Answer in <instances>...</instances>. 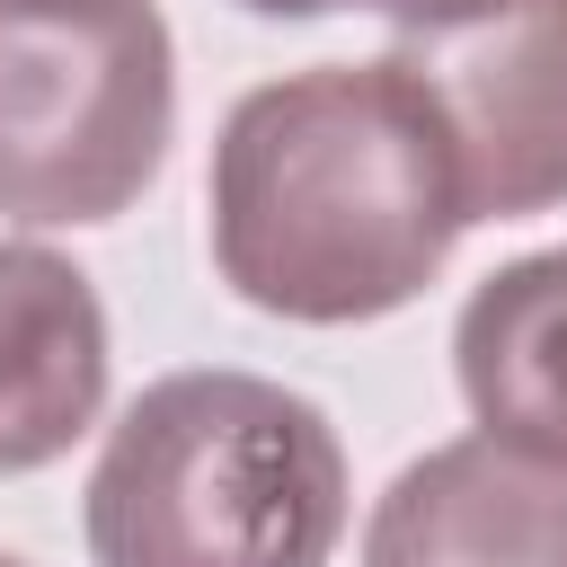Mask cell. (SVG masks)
<instances>
[{
    "mask_svg": "<svg viewBox=\"0 0 567 567\" xmlns=\"http://www.w3.org/2000/svg\"><path fill=\"white\" fill-rule=\"evenodd\" d=\"M204 204L213 275L292 328L408 310L470 230L452 151L390 53L257 80L213 133Z\"/></svg>",
    "mask_w": 567,
    "mask_h": 567,
    "instance_id": "cell-1",
    "label": "cell"
},
{
    "mask_svg": "<svg viewBox=\"0 0 567 567\" xmlns=\"http://www.w3.org/2000/svg\"><path fill=\"white\" fill-rule=\"evenodd\" d=\"M354 470L319 399L195 363L159 372L80 487L89 567H328Z\"/></svg>",
    "mask_w": 567,
    "mask_h": 567,
    "instance_id": "cell-2",
    "label": "cell"
},
{
    "mask_svg": "<svg viewBox=\"0 0 567 567\" xmlns=\"http://www.w3.org/2000/svg\"><path fill=\"white\" fill-rule=\"evenodd\" d=\"M177 133V44L142 0L124 18L0 9V221L80 230L142 204Z\"/></svg>",
    "mask_w": 567,
    "mask_h": 567,
    "instance_id": "cell-3",
    "label": "cell"
},
{
    "mask_svg": "<svg viewBox=\"0 0 567 567\" xmlns=\"http://www.w3.org/2000/svg\"><path fill=\"white\" fill-rule=\"evenodd\" d=\"M416 80L461 221H532L567 204V0H461L390 35Z\"/></svg>",
    "mask_w": 567,
    "mask_h": 567,
    "instance_id": "cell-4",
    "label": "cell"
},
{
    "mask_svg": "<svg viewBox=\"0 0 567 567\" xmlns=\"http://www.w3.org/2000/svg\"><path fill=\"white\" fill-rule=\"evenodd\" d=\"M363 567H567V461L496 434L416 452L363 514Z\"/></svg>",
    "mask_w": 567,
    "mask_h": 567,
    "instance_id": "cell-5",
    "label": "cell"
},
{
    "mask_svg": "<svg viewBox=\"0 0 567 567\" xmlns=\"http://www.w3.org/2000/svg\"><path fill=\"white\" fill-rule=\"evenodd\" d=\"M106 372L97 284L44 239H0V478L53 470L106 416Z\"/></svg>",
    "mask_w": 567,
    "mask_h": 567,
    "instance_id": "cell-6",
    "label": "cell"
},
{
    "mask_svg": "<svg viewBox=\"0 0 567 567\" xmlns=\"http://www.w3.org/2000/svg\"><path fill=\"white\" fill-rule=\"evenodd\" d=\"M452 381L478 434L567 461V248H532L470 284L452 319Z\"/></svg>",
    "mask_w": 567,
    "mask_h": 567,
    "instance_id": "cell-7",
    "label": "cell"
},
{
    "mask_svg": "<svg viewBox=\"0 0 567 567\" xmlns=\"http://www.w3.org/2000/svg\"><path fill=\"white\" fill-rule=\"evenodd\" d=\"M230 9H248V18H337V9H372V18H390V27H425V18H443V9H461V0H230Z\"/></svg>",
    "mask_w": 567,
    "mask_h": 567,
    "instance_id": "cell-8",
    "label": "cell"
},
{
    "mask_svg": "<svg viewBox=\"0 0 567 567\" xmlns=\"http://www.w3.org/2000/svg\"><path fill=\"white\" fill-rule=\"evenodd\" d=\"M0 9H27V18H124L142 0H0Z\"/></svg>",
    "mask_w": 567,
    "mask_h": 567,
    "instance_id": "cell-9",
    "label": "cell"
},
{
    "mask_svg": "<svg viewBox=\"0 0 567 567\" xmlns=\"http://www.w3.org/2000/svg\"><path fill=\"white\" fill-rule=\"evenodd\" d=\"M0 567H35V558H18V549H0Z\"/></svg>",
    "mask_w": 567,
    "mask_h": 567,
    "instance_id": "cell-10",
    "label": "cell"
}]
</instances>
